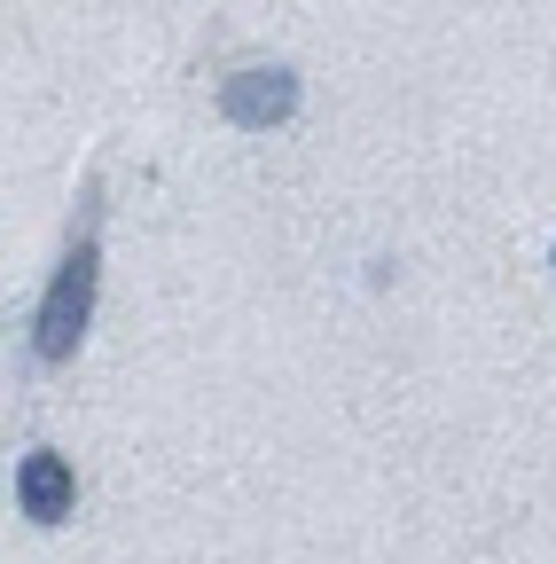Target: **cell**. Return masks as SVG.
Instances as JSON below:
<instances>
[{"mask_svg":"<svg viewBox=\"0 0 556 564\" xmlns=\"http://www.w3.org/2000/svg\"><path fill=\"white\" fill-rule=\"evenodd\" d=\"M220 110L236 118V126H283L291 110H298V70H283V63H251V70H236V79L220 87Z\"/></svg>","mask_w":556,"mask_h":564,"instance_id":"obj_2","label":"cell"},{"mask_svg":"<svg viewBox=\"0 0 556 564\" xmlns=\"http://www.w3.org/2000/svg\"><path fill=\"white\" fill-rule=\"evenodd\" d=\"M17 502H24L32 525H63V518H72V502H79V470L63 463L55 447H32V455L17 463Z\"/></svg>","mask_w":556,"mask_h":564,"instance_id":"obj_3","label":"cell"},{"mask_svg":"<svg viewBox=\"0 0 556 564\" xmlns=\"http://www.w3.org/2000/svg\"><path fill=\"white\" fill-rule=\"evenodd\" d=\"M95 204H102V188H87V220H79L72 251H63V267H55V282H47V299H40V314H32V345H40V361H47V369L72 361L79 337H87V322H95V282H102Z\"/></svg>","mask_w":556,"mask_h":564,"instance_id":"obj_1","label":"cell"}]
</instances>
